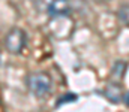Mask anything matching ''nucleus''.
<instances>
[{"label": "nucleus", "instance_id": "20e7f679", "mask_svg": "<svg viewBox=\"0 0 129 112\" xmlns=\"http://www.w3.org/2000/svg\"><path fill=\"white\" fill-rule=\"evenodd\" d=\"M104 96L110 100V102H113V103H119L120 100H122V97H123V94H122V88H120V85L116 82H113V84H108L107 87H105V90H104Z\"/></svg>", "mask_w": 129, "mask_h": 112}, {"label": "nucleus", "instance_id": "39448f33", "mask_svg": "<svg viewBox=\"0 0 129 112\" xmlns=\"http://www.w3.org/2000/svg\"><path fill=\"white\" fill-rule=\"evenodd\" d=\"M125 72H126V63L125 61H116V64L113 66L111 69V76L117 81H120L123 76H125Z\"/></svg>", "mask_w": 129, "mask_h": 112}, {"label": "nucleus", "instance_id": "423d86ee", "mask_svg": "<svg viewBox=\"0 0 129 112\" xmlns=\"http://www.w3.org/2000/svg\"><path fill=\"white\" fill-rule=\"evenodd\" d=\"M119 18L122 20V23H123L125 26L129 27V5L120 8V11H119Z\"/></svg>", "mask_w": 129, "mask_h": 112}, {"label": "nucleus", "instance_id": "f03ea898", "mask_svg": "<svg viewBox=\"0 0 129 112\" xmlns=\"http://www.w3.org/2000/svg\"><path fill=\"white\" fill-rule=\"evenodd\" d=\"M26 43H27V35L23 29L14 27L5 36V48L8 49V52H11L14 55L20 54L24 49Z\"/></svg>", "mask_w": 129, "mask_h": 112}, {"label": "nucleus", "instance_id": "0eeeda50", "mask_svg": "<svg viewBox=\"0 0 129 112\" xmlns=\"http://www.w3.org/2000/svg\"><path fill=\"white\" fill-rule=\"evenodd\" d=\"M75 100H77V96H75L74 93H66V94H63V96L59 99L57 106H60V105H63V103H69V102H75Z\"/></svg>", "mask_w": 129, "mask_h": 112}, {"label": "nucleus", "instance_id": "7ed1b4c3", "mask_svg": "<svg viewBox=\"0 0 129 112\" xmlns=\"http://www.w3.org/2000/svg\"><path fill=\"white\" fill-rule=\"evenodd\" d=\"M48 14L56 17H68L71 14V0H51L48 5Z\"/></svg>", "mask_w": 129, "mask_h": 112}, {"label": "nucleus", "instance_id": "f257e3e1", "mask_svg": "<svg viewBox=\"0 0 129 112\" xmlns=\"http://www.w3.org/2000/svg\"><path fill=\"white\" fill-rule=\"evenodd\" d=\"M27 88L35 97L38 99H44L50 94L51 88H53V78L50 73L44 72V70H35L27 75L26 79Z\"/></svg>", "mask_w": 129, "mask_h": 112}, {"label": "nucleus", "instance_id": "6e6552de", "mask_svg": "<svg viewBox=\"0 0 129 112\" xmlns=\"http://www.w3.org/2000/svg\"><path fill=\"white\" fill-rule=\"evenodd\" d=\"M123 97H125V103H126V105L129 106V93H126V94H125Z\"/></svg>", "mask_w": 129, "mask_h": 112}]
</instances>
